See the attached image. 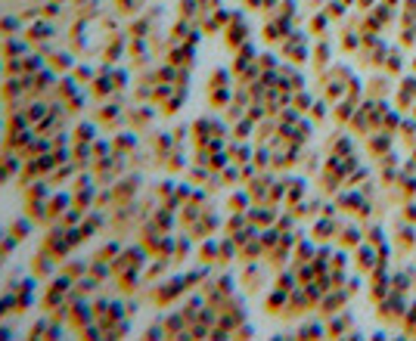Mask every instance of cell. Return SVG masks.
I'll return each mask as SVG.
<instances>
[{
  "instance_id": "cell-1",
  "label": "cell",
  "mask_w": 416,
  "mask_h": 341,
  "mask_svg": "<svg viewBox=\"0 0 416 341\" xmlns=\"http://www.w3.org/2000/svg\"><path fill=\"white\" fill-rule=\"evenodd\" d=\"M44 249H47V251H50V255H53L56 260H60L62 255H66V251H71V249H75V245H71L69 239H66V230H62V223H60V230H53V233L47 236Z\"/></svg>"
},
{
  "instance_id": "cell-2",
  "label": "cell",
  "mask_w": 416,
  "mask_h": 341,
  "mask_svg": "<svg viewBox=\"0 0 416 341\" xmlns=\"http://www.w3.org/2000/svg\"><path fill=\"white\" fill-rule=\"evenodd\" d=\"M28 233H32V217H25V221H16L10 227V236L16 239V242H22V239H28Z\"/></svg>"
},
{
  "instance_id": "cell-3",
  "label": "cell",
  "mask_w": 416,
  "mask_h": 341,
  "mask_svg": "<svg viewBox=\"0 0 416 341\" xmlns=\"http://www.w3.org/2000/svg\"><path fill=\"white\" fill-rule=\"evenodd\" d=\"M75 143H93V125H81L75 130Z\"/></svg>"
},
{
  "instance_id": "cell-4",
  "label": "cell",
  "mask_w": 416,
  "mask_h": 341,
  "mask_svg": "<svg viewBox=\"0 0 416 341\" xmlns=\"http://www.w3.org/2000/svg\"><path fill=\"white\" fill-rule=\"evenodd\" d=\"M44 199H47V190H44V183L32 186V190L25 193V202H44Z\"/></svg>"
},
{
  "instance_id": "cell-5",
  "label": "cell",
  "mask_w": 416,
  "mask_h": 341,
  "mask_svg": "<svg viewBox=\"0 0 416 341\" xmlns=\"http://www.w3.org/2000/svg\"><path fill=\"white\" fill-rule=\"evenodd\" d=\"M118 255V245L112 242V245H103V249H99V255H97V260H106V264H109L112 258Z\"/></svg>"
},
{
  "instance_id": "cell-6",
  "label": "cell",
  "mask_w": 416,
  "mask_h": 341,
  "mask_svg": "<svg viewBox=\"0 0 416 341\" xmlns=\"http://www.w3.org/2000/svg\"><path fill=\"white\" fill-rule=\"evenodd\" d=\"M47 335V323L41 320L38 326H32V329H28V338H44Z\"/></svg>"
},
{
  "instance_id": "cell-7",
  "label": "cell",
  "mask_w": 416,
  "mask_h": 341,
  "mask_svg": "<svg viewBox=\"0 0 416 341\" xmlns=\"http://www.w3.org/2000/svg\"><path fill=\"white\" fill-rule=\"evenodd\" d=\"M69 65H71V60H69V56H66V53H62V56H53V69L66 71V69H69Z\"/></svg>"
},
{
  "instance_id": "cell-8",
  "label": "cell",
  "mask_w": 416,
  "mask_h": 341,
  "mask_svg": "<svg viewBox=\"0 0 416 341\" xmlns=\"http://www.w3.org/2000/svg\"><path fill=\"white\" fill-rule=\"evenodd\" d=\"M162 335H165V329H162L159 323H155V326H149V329H146V335H143V338H162Z\"/></svg>"
},
{
  "instance_id": "cell-9",
  "label": "cell",
  "mask_w": 416,
  "mask_h": 341,
  "mask_svg": "<svg viewBox=\"0 0 416 341\" xmlns=\"http://www.w3.org/2000/svg\"><path fill=\"white\" fill-rule=\"evenodd\" d=\"M90 75H93V71L88 69V65H78V69H75V78H78V81H88Z\"/></svg>"
},
{
  "instance_id": "cell-10",
  "label": "cell",
  "mask_w": 416,
  "mask_h": 341,
  "mask_svg": "<svg viewBox=\"0 0 416 341\" xmlns=\"http://www.w3.org/2000/svg\"><path fill=\"white\" fill-rule=\"evenodd\" d=\"M22 50H25V47H22V43H16V41H13V43L6 41V43H4V53H22Z\"/></svg>"
},
{
  "instance_id": "cell-11",
  "label": "cell",
  "mask_w": 416,
  "mask_h": 341,
  "mask_svg": "<svg viewBox=\"0 0 416 341\" xmlns=\"http://www.w3.org/2000/svg\"><path fill=\"white\" fill-rule=\"evenodd\" d=\"M44 112H47V109H44V106H41V103H38V106H32V109H28V118H32V121H34V118H41V115H44Z\"/></svg>"
},
{
  "instance_id": "cell-12",
  "label": "cell",
  "mask_w": 416,
  "mask_h": 341,
  "mask_svg": "<svg viewBox=\"0 0 416 341\" xmlns=\"http://www.w3.org/2000/svg\"><path fill=\"white\" fill-rule=\"evenodd\" d=\"M10 71H13V75H19V71H22V65H19V60H10V62H6V75H10Z\"/></svg>"
},
{
  "instance_id": "cell-13",
  "label": "cell",
  "mask_w": 416,
  "mask_h": 341,
  "mask_svg": "<svg viewBox=\"0 0 416 341\" xmlns=\"http://www.w3.org/2000/svg\"><path fill=\"white\" fill-rule=\"evenodd\" d=\"M6 28H19V22L16 19H4L0 22V32H6Z\"/></svg>"
},
{
  "instance_id": "cell-14",
  "label": "cell",
  "mask_w": 416,
  "mask_h": 341,
  "mask_svg": "<svg viewBox=\"0 0 416 341\" xmlns=\"http://www.w3.org/2000/svg\"><path fill=\"white\" fill-rule=\"evenodd\" d=\"M6 338H13V329H6V326H0V341H6Z\"/></svg>"
}]
</instances>
